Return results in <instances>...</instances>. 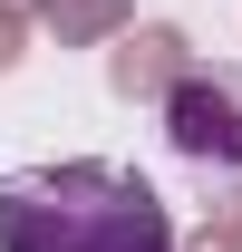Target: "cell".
I'll list each match as a JSON object with an SVG mask.
<instances>
[{"instance_id": "obj_3", "label": "cell", "mask_w": 242, "mask_h": 252, "mask_svg": "<svg viewBox=\"0 0 242 252\" xmlns=\"http://www.w3.org/2000/svg\"><path fill=\"white\" fill-rule=\"evenodd\" d=\"M184 68H194L184 59V30H136L117 49V97H175Z\"/></svg>"}, {"instance_id": "obj_4", "label": "cell", "mask_w": 242, "mask_h": 252, "mask_svg": "<svg viewBox=\"0 0 242 252\" xmlns=\"http://www.w3.org/2000/svg\"><path fill=\"white\" fill-rule=\"evenodd\" d=\"M126 0H39V20H59V39H88V30H107Z\"/></svg>"}, {"instance_id": "obj_5", "label": "cell", "mask_w": 242, "mask_h": 252, "mask_svg": "<svg viewBox=\"0 0 242 252\" xmlns=\"http://www.w3.org/2000/svg\"><path fill=\"white\" fill-rule=\"evenodd\" d=\"M20 59V10H0V68Z\"/></svg>"}, {"instance_id": "obj_6", "label": "cell", "mask_w": 242, "mask_h": 252, "mask_svg": "<svg viewBox=\"0 0 242 252\" xmlns=\"http://www.w3.org/2000/svg\"><path fill=\"white\" fill-rule=\"evenodd\" d=\"M194 252H233V233H204V243H194Z\"/></svg>"}, {"instance_id": "obj_2", "label": "cell", "mask_w": 242, "mask_h": 252, "mask_svg": "<svg viewBox=\"0 0 242 252\" xmlns=\"http://www.w3.org/2000/svg\"><path fill=\"white\" fill-rule=\"evenodd\" d=\"M165 136H175L184 165L242 175V78H223V68H184V88L165 97Z\"/></svg>"}, {"instance_id": "obj_1", "label": "cell", "mask_w": 242, "mask_h": 252, "mask_svg": "<svg viewBox=\"0 0 242 252\" xmlns=\"http://www.w3.org/2000/svg\"><path fill=\"white\" fill-rule=\"evenodd\" d=\"M0 252H175V223L126 165H30L0 175Z\"/></svg>"}]
</instances>
